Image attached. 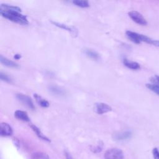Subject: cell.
I'll list each match as a JSON object with an SVG mask.
<instances>
[{
	"instance_id": "obj_1",
	"label": "cell",
	"mask_w": 159,
	"mask_h": 159,
	"mask_svg": "<svg viewBox=\"0 0 159 159\" xmlns=\"http://www.w3.org/2000/svg\"><path fill=\"white\" fill-rule=\"evenodd\" d=\"M20 11V8L16 6L7 4H1L0 6V14L2 17L18 24H27L29 22L27 17L22 14Z\"/></svg>"
},
{
	"instance_id": "obj_2",
	"label": "cell",
	"mask_w": 159,
	"mask_h": 159,
	"mask_svg": "<svg viewBox=\"0 0 159 159\" xmlns=\"http://www.w3.org/2000/svg\"><path fill=\"white\" fill-rule=\"evenodd\" d=\"M125 34L131 41L135 43H140L141 42H145L147 43L152 44V42L153 40L145 35L140 34L130 30H127L125 32Z\"/></svg>"
},
{
	"instance_id": "obj_3",
	"label": "cell",
	"mask_w": 159,
	"mask_h": 159,
	"mask_svg": "<svg viewBox=\"0 0 159 159\" xmlns=\"http://www.w3.org/2000/svg\"><path fill=\"white\" fill-rule=\"evenodd\" d=\"M122 151L117 148H112L107 150L104 154V159H123Z\"/></svg>"
},
{
	"instance_id": "obj_4",
	"label": "cell",
	"mask_w": 159,
	"mask_h": 159,
	"mask_svg": "<svg viewBox=\"0 0 159 159\" xmlns=\"http://www.w3.org/2000/svg\"><path fill=\"white\" fill-rule=\"evenodd\" d=\"M128 15L133 21H134L138 24H140L142 25H146L147 24V22L146 19L144 18L142 14L139 12L138 11H131L129 12Z\"/></svg>"
},
{
	"instance_id": "obj_5",
	"label": "cell",
	"mask_w": 159,
	"mask_h": 159,
	"mask_svg": "<svg viewBox=\"0 0 159 159\" xmlns=\"http://www.w3.org/2000/svg\"><path fill=\"white\" fill-rule=\"evenodd\" d=\"M16 98L18 99V101H19L24 106L32 109H34L35 108L33 101L29 96H27L22 93H18V94H16Z\"/></svg>"
},
{
	"instance_id": "obj_6",
	"label": "cell",
	"mask_w": 159,
	"mask_h": 159,
	"mask_svg": "<svg viewBox=\"0 0 159 159\" xmlns=\"http://www.w3.org/2000/svg\"><path fill=\"white\" fill-rule=\"evenodd\" d=\"M94 111L98 114H102L112 111V107L106 103L98 102L94 104Z\"/></svg>"
},
{
	"instance_id": "obj_7",
	"label": "cell",
	"mask_w": 159,
	"mask_h": 159,
	"mask_svg": "<svg viewBox=\"0 0 159 159\" xmlns=\"http://www.w3.org/2000/svg\"><path fill=\"white\" fill-rule=\"evenodd\" d=\"M132 135V133L130 130L121 131V132L115 133L113 135V139H114V140H117V141L124 140L130 138Z\"/></svg>"
},
{
	"instance_id": "obj_8",
	"label": "cell",
	"mask_w": 159,
	"mask_h": 159,
	"mask_svg": "<svg viewBox=\"0 0 159 159\" xmlns=\"http://www.w3.org/2000/svg\"><path fill=\"white\" fill-rule=\"evenodd\" d=\"M13 130L11 125L6 122H2L1 124L0 134L1 136H10L12 134Z\"/></svg>"
},
{
	"instance_id": "obj_9",
	"label": "cell",
	"mask_w": 159,
	"mask_h": 159,
	"mask_svg": "<svg viewBox=\"0 0 159 159\" xmlns=\"http://www.w3.org/2000/svg\"><path fill=\"white\" fill-rule=\"evenodd\" d=\"M48 90L52 94L56 95V96H62L65 94V91L63 89H62L60 87H58L57 86H55V85L49 86Z\"/></svg>"
},
{
	"instance_id": "obj_10",
	"label": "cell",
	"mask_w": 159,
	"mask_h": 159,
	"mask_svg": "<svg viewBox=\"0 0 159 159\" xmlns=\"http://www.w3.org/2000/svg\"><path fill=\"white\" fill-rule=\"evenodd\" d=\"M14 116L19 120L25 121V122H29L30 118L27 113V112L20 110H17L14 112Z\"/></svg>"
},
{
	"instance_id": "obj_11",
	"label": "cell",
	"mask_w": 159,
	"mask_h": 159,
	"mask_svg": "<svg viewBox=\"0 0 159 159\" xmlns=\"http://www.w3.org/2000/svg\"><path fill=\"white\" fill-rule=\"evenodd\" d=\"M123 63L125 66L132 70H138L140 68V65L139 63L134 61H130L126 58H124L123 60Z\"/></svg>"
},
{
	"instance_id": "obj_12",
	"label": "cell",
	"mask_w": 159,
	"mask_h": 159,
	"mask_svg": "<svg viewBox=\"0 0 159 159\" xmlns=\"http://www.w3.org/2000/svg\"><path fill=\"white\" fill-rule=\"evenodd\" d=\"M84 53H85V55L88 57L89 58L94 60H98L99 58V54L96 52L95 50L91 49V48H85L84 49Z\"/></svg>"
},
{
	"instance_id": "obj_13",
	"label": "cell",
	"mask_w": 159,
	"mask_h": 159,
	"mask_svg": "<svg viewBox=\"0 0 159 159\" xmlns=\"http://www.w3.org/2000/svg\"><path fill=\"white\" fill-rule=\"evenodd\" d=\"M0 61L2 65L8 67H12V68L18 67V65L16 62L8 59L5 57H3L2 55L0 56Z\"/></svg>"
},
{
	"instance_id": "obj_14",
	"label": "cell",
	"mask_w": 159,
	"mask_h": 159,
	"mask_svg": "<svg viewBox=\"0 0 159 159\" xmlns=\"http://www.w3.org/2000/svg\"><path fill=\"white\" fill-rule=\"evenodd\" d=\"M34 97L35 99V101H37V102L42 107H47L50 106V103L48 102V101H47L46 99H43L42 96H40L39 94H34Z\"/></svg>"
},
{
	"instance_id": "obj_15",
	"label": "cell",
	"mask_w": 159,
	"mask_h": 159,
	"mask_svg": "<svg viewBox=\"0 0 159 159\" xmlns=\"http://www.w3.org/2000/svg\"><path fill=\"white\" fill-rule=\"evenodd\" d=\"M30 127H31L32 129L35 132V133L37 134V135L39 138H40V139H42V140H45V141H48V142L50 141V140L40 131V130L37 126H35V125H31Z\"/></svg>"
},
{
	"instance_id": "obj_16",
	"label": "cell",
	"mask_w": 159,
	"mask_h": 159,
	"mask_svg": "<svg viewBox=\"0 0 159 159\" xmlns=\"http://www.w3.org/2000/svg\"><path fill=\"white\" fill-rule=\"evenodd\" d=\"M52 23H53L55 25L58 27H60L61 29H63L65 30H66L71 33H74L75 34H76L75 33V29L72 27H70V26H68L67 25H65V24H61V23H59V22H54V21H51Z\"/></svg>"
},
{
	"instance_id": "obj_17",
	"label": "cell",
	"mask_w": 159,
	"mask_h": 159,
	"mask_svg": "<svg viewBox=\"0 0 159 159\" xmlns=\"http://www.w3.org/2000/svg\"><path fill=\"white\" fill-rule=\"evenodd\" d=\"M72 3L80 7H88L89 6V4L88 1L74 0L72 1Z\"/></svg>"
},
{
	"instance_id": "obj_18",
	"label": "cell",
	"mask_w": 159,
	"mask_h": 159,
	"mask_svg": "<svg viewBox=\"0 0 159 159\" xmlns=\"http://www.w3.org/2000/svg\"><path fill=\"white\" fill-rule=\"evenodd\" d=\"M31 159H50V158L45 153H43V152H37V153H34L32 155Z\"/></svg>"
},
{
	"instance_id": "obj_19",
	"label": "cell",
	"mask_w": 159,
	"mask_h": 159,
	"mask_svg": "<svg viewBox=\"0 0 159 159\" xmlns=\"http://www.w3.org/2000/svg\"><path fill=\"white\" fill-rule=\"evenodd\" d=\"M146 86L150 90L154 92L155 94L159 96V85L156 84H152V83H147L146 84Z\"/></svg>"
},
{
	"instance_id": "obj_20",
	"label": "cell",
	"mask_w": 159,
	"mask_h": 159,
	"mask_svg": "<svg viewBox=\"0 0 159 159\" xmlns=\"http://www.w3.org/2000/svg\"><path fill=\"white\" fill-rule=\"evenodd\" d=\"M102 143L101 142H98L96 145H94V147H91V150L94 153H98V152H100L101 150H102Z\"/></svg>"
},
{
	"instance_id": "obj_21",
	"label": "cell",
	"mask_w": 159,
	"mask_h": 159,
	"mask_svg": "<svg viewBox=\"0 0 159 159\" xmlns=\"http://www.w3.org/2000/svg\"><path fill=\"white\" fill-rule=\"evenodd\" d=\"M0 79L2 81H6V82H8V83L11 82V77H9V76L8 75H7L6 73H5L2 71L0 72Z\"/></svg>"
},
{
	"instance_id": "obj_22",
	"label": "cell",
	"mask_w": 159,
	"mask_h": 159,
	"mask_svg": "<svg viewBox=\"0 0 159 159\" xmlns=\"http://www.w3.org/2000/svg\"><path fill=\"white\" fill-rule=\"evenodd\" d=\"M152 154L154 159H159V150L157 148H154L152 150Z\"/></svg>"
},
{
	"instance_id": "obj_23",
	"label": "cell",
	"mask_w": 159,
	"mask_h": 159,
	"mask_svg": "<svg viewBox=\"0 0 159 159\" xmlns=\"http://www.w3.org/2000/svg\"><path fill=\"white\" fill-rule=\"evenodd\" d=\"M151 81L153 83H155V84L159 85V76L158 75H155V76H153V78H151Z\"/></svg>"
},
{
	"instance_id": "obj_24",
	"label": "cell",
	"mask_w": 159,
	"mask_h": 159,
	"mask_svg": "<svg viewBox=\"0 0 159 159\" xmlns=\"http://www.w3.org/2000/svg\"><path fill=\"white\" fill-rule=\"evenodd\" d=\"M152 45L159 47V40H153L152 42Z\"/></svg>"
},
{
	"instance_id": "obj_25",
	"label": "cell",
	"mask_w": 159,
	"mask_h": 159,
	"mask_svg": "<svg viewBox=\"0 0 159 159\" xmlns=\"http://www.w3.org/2000/svg\"><path fill=\"white\" fill-rule=\"evenodd\" d=\"M14 58L15 59H17V60H18V59H19L20 57H21V55H19V54H16L15 55H14Z\"/></svg>"
},
{
	"instance_id": "obj_26",
	"label": "cell",
	"mask_w": 159,
	"mask_h": 159,
	"mask_svg": "<svg viewBox=\"0 0 159 159\" xmlns=\"http://www.w3.org/2000/svg\"><path fill=\"white\" fill-rule=\"evenodd\" d=\"M66 159H73L71 156L68 153H66Z\"/></svg>"
}]
</instances>
